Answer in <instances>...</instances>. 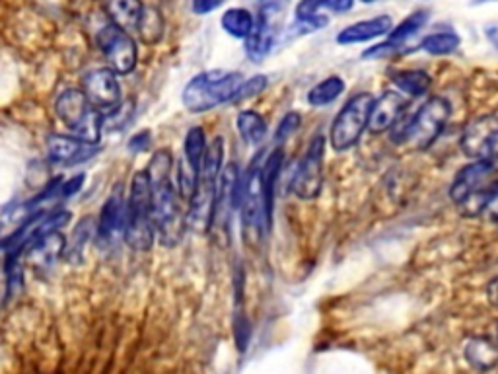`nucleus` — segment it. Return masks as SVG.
<instances>
[{"instance_id": "f257e3e1", "label": "nucleus", "mask_w": 498, "mask_h": 374, "mask_svg": "<svg viewBox=\"0 0 498 374\" xmlns=\"http://www.w3.org/2000/svg\"><path fill=\"white\" fill-rule=\"evenodd\" d=\"M152 182V213L156 236L166 248H173L183 240L189 230L187 205L180 193L178 183H173V156L170 151H156L146 166Z\"/></svg>"}, {"instance_id": "f03ea898", "label": "nucleus", "mask_w": 498, "mask_h": 374, "mask_svg": "<svg viewBox=\"0 0 498 374\" xmlns=\"http://www.w3.org/2000/svg\"><path fill=\"white\" fill-rule=\"evenodd\" d=\"M223 170H224V139L216 137L209 145L207 154H204L197 190L187 205L189 230H193V233L197 234L211 233L218 180H221Z\"/></svg>"}, {"instance_id": "7ed1b4c3", "label": "nucleus", "mask_w": 498, "mask_h": 374, "mask_svg": "<svg viewBox=\"0 0 498 374\" xmlns=\"http://www.w3.org/2000/svg\"><path fill=\"white\" fill-rule=\"evenodd\" d=\"M265 152L255 154L254 162L249 164L242 180V205H240V224L242 238L247 248L259 250L265 233H269L271 223L267 217L265 190H263V166H265Z\"/></svg>"}, {"instance_id": "20e7f679", "label": "nucleus", "mask_w": 498, "mask_h": 374, "mask_svg": "<svg viewBox=\"0 0 498 374\" xmlns=\"http://www.w3.org/2000/svg\"><path fill=\"white\" fill-rule=\"evenodd\" d=\"M450 118L451 106L446 98H429L411 118H405V113L401 115L399 121L391 129V139L398 145L407 142L415 151H427L442 135Z\"/></svg>"}, {"instance_id": "39448f33", "label": "nucleus", "mask_w": 498, "mask_h": 374, "mask_svg": "<svg viewBox=\"0 0 498 374\" xmlns=\"http://www.w3.org/2000/svg\"><path fill=\"white\" fill-rule=\"evenodd\" d=\"M123 240L137 252H149L156 240L152 213V182L149 170H139L130 180Z\"/></svg>"}, {"instance_id": "423d86ee", "label": "nucleus", "mask_w": 498, "mask_h": 374, "mask_svg": "<svg viewBox=\"0 0 498 374\" xmlns=\"http://www.w3.org/2000/svg\"><path fill=\"white\" fill-rule=\"evenodd\" d=\"M244 84L242 73L233 70H204L187 82L182 94V104L189 113H204L218 106L236 99L240 86Z\"/></svg>"}, {"instance_id": "0eeeda50", "label": "nucleus", "mask_w": 498, "mask_h": 374, "mask_svg": "<svg viewBox=\"0 0 498 374\" xmlns=\"http://www.w3.org/2000/svg\"><path fill=\"white\" fill-rule=\"evenodd\" d=\"M376 98L368 92L355 94L343 109L335 115L329 131V145L337 152H347L355 149L366 129L370 123V113L374 108Z\"/></svg>"}, {"instance_id": "6e6552de", "label": "nucleus", "mask_w": 498, "mask_h": 374, "mask_svg": "<svg viewBox=\"0 0 498 374\" xmlns=\"http://www.w3.org/2000/svg\"><path fill=\"white\" fill-rule=\"evenodd\" d=\"M55 113L72 135L92 142H99L101 131H104V129H101V118H104V113H99L92 106L84 90L77 88L63 90L55 99Z\"/></svg>"}, {"instance_id": "1a4fd4ad", "label": "nucleus", "mask_w": 498, "mask_h": 374, "mask_svg": "<svg viewBox=\"0 0 498 374\" xmlns=\"http://www.w3.org/2000/svg\"><path fill=\"white\" fill-rule=\"evenodd\" d=\"M98 47L117 75H130L139 63V47L130 32L109 22L96 36Z\"/></svg>"}, {"instance_id": "9d476101", "label": "nucleus", "mask_w": 498, "mask_h": 374, "mask_svg": "<svg viewBox=\"0 0 498 374\" xmlns=\"http://www.w3.org/2000/svg\"><path fill=\"white\" fill-rule=\"evenodd\" d=\"M326 137H314L310 145H307L302 161L292 178V192L300 199H316L324 187V161H326Z\"/></svg>"}, {"instance_id": "9b49d317", "label": "nucleus", "mask_w": 498, "mask_h": 374, "mask_svg": "<svg viewBox=\"0 0 498 374\" xmlns=\"http://www.w3.org/2000/svg\"><path fill=\"white\" fill-rule=\"evenodd\" d=\"M242 176L236 162H230L224 166L221 180H218L216 192V205L211 230H218V236H230L232 219L242 205Z\"/></svg>"}, {"instance_id": "f8f14e48", "label": "nucleus", "mask_w": 498, "mask_h": 374, "mask_svg": "<svg viewBox=\"0 0 498 374\" xmlns=\"http://www.w3.org/2000/svg\"><path fill=\"white\" fill-rule=\"evenodd\" d=\"M460 147L472 161L498 162V119L491 115L473 119L463 129Z\"/></svg>"}, {"instance_id": "ddd939ff", "label": "nucleus", "mask_w": 498, "mask_h": 374, "mask_svg": "<svg viewBox=\"0 0 498 374\" xmlns=\"http://www.w3.org/2000/svg\"><path fill=\"white\" fill-rule=\"evenodd\" d=\"M92 106L99 113H109L123 102L121 84L111 67L96 68L84 77V88Z\"/></svg>"}, {"instance_id": "4468645a", "label": "nucleus", "mask_w": 498, "mask_h": 374, "mask_svg": "<svg viewBox=\"0 0 498 374\" xmlns=\"http://www.w3.org/2000/svg\"><path fill=\"white\" fill-rule=\"evenodd\" d=\"M46 145H47L49 161L53 164H61V166H77V164L88 162L101 151L98 142L80 139L77 135H58V133L49 135Z\"/></svg>"}, {"instance_id": "2eb2a0df", "label": "nucleus", "mask_w": 498, "mask_h": 374, "mask_svg": "<svg viewBox=\"0 0 498 374\" xmlns=\"http://www.w3.org/2000/svg\"><path fill=\"white\" fill-rule=\"evenodd\" d=\"M125 217H127V199L121 190H115L99 211L96 223V238L104 246H111L117 238L125 236Z\"/></svg>"}, {"instance_id": "dca6fc26", "label": "nucleus", "mask_w": 498, "mask_h": 374, "mask_svg": "<svg viewBox=\"0 0 498 374\" xmlns=\"http://www.w3.org/2000/svg\"><path fill=\"white\" fill-rule=\"evenodd\" d=\"M494 168L496 162L491 161H473L472 164L463 166L450 185V199L456 205H462L463 201L482 190V185L491 178Z\"/></svg>"}, {"instance_id": "f3484780", "label": "nucleus", "mask_w": 498, "mask_h": 374, "mask_svg": "<svg viewBox=\"0 0 498 374\" xmlns=\"http://www.w3.org/2000/svg\"><path fill=\"white\" fill-rule=\"evenodd\" d=\"M429 22V12L419 10L413 12L411 16H407L399 26H395L393 30L388 34L384 43H378L372 49L364 51V59H378V57H386L395 51H399L409 39H413L424 26Z\"/></svg>"}, {"instance_id": "a211bd4d", "label": "nucleus", "mask_w": 498, "mask_h": 374, "mask_svg": "<svg viewBox=\"0 0 498 374\" xmlns=\"http://www.w3.org/2000/svg\"><path fill=\"white\" fill-rule=\"evenodd\" d=\"M67 252V238L61 230H53L49 234H43L22 252L24 260L36 271H49Z\"/></svg>"}, {"instance_id": "6ab92c4d", "label": "nucleus", "mask_w": 498, "mask_h": 374, "mask_svg": "<svg viewBox=\"0 0 498 374\" xmlns=\"http://www.w3.org/2000/svg\"><path fill=\"white\" fill-rule=\"evenodd\" d=\"M407 109V98L399 90H388L379 98H376L368 131L374 135H382L386 131H391L393 125L399 121L401 115Z\"/></svg>"}, {"instance_id": "aec40b11", "label": "nucleus", "mask_w": 498, "mask_h": 374, "mask_svg": "<svg viewBox=\"0 0 498 374\" xmlns=\"http://www.w3.org/2000/svg\"><path fill=\"white\" fill-rule=\"evenodd\" d=\"M391 30H393L391 16L382 14V16L347 26L345 30L337 34V43H339V46H357V43H366L378 37H384Z\"/></svg>"}, {"instance_id": "412c9836", "label": "nucleus", "mask_w": 498, "mask_h": 374, "mask_svg": "<svg viewBox=\"0 0 498 374\" xmlns=\"http://www.w3.org/2000/svg\"><path fill=\"white\" fill-rule=\"evenodd\" d=\"M465 361L477 370H489L498 365V343L489 338H473L467 341Z\"/></svg>"}, {"instance_id": "4be33fe9", "label": "nucleus", "mask_w": 498, "mask_h": 374, "mask_svg": "<svg viewBox=\"0 0 498 374\" xmlns=\"http://www.w3.org/2000/svg\"><path fill=\"white\" fill-rule=\"evenodd\" d=\"M142 10L144 6L140 5V0H108V14L111 22L130 34H137L139 30Z\"/></svg>"}, {"instance_id": "5701e85b", "label": "nucleus", "mask_w": 498, "mask_h": 374, "mask_svg": "<svg viewBox=\"0 0 498 374\" xmlns=\"http://www.w3.org/2000/svg\"><path fill=\"white\" fill-rule=\"evenodd\" d=\"M391 82L395 84V88L403 92L405 96L420 98L429 92L432 78L429 73H424V70L411 68V70H398V73H393Z\"/></svg>"}, {"instance_id": "b1692460", "label": "nucleus", "mask_w": 498, "mask_h": 374, "mask_svg": "<svg viewBox=\"0 0 498 374\" xmlns=\"http://www.w3.org/2000/svg\"><path fill=\"white\" fill-rule=\"evenodd\" d=\"M221 26L230 37L245 41L249 36L254 34L255 18H254V14L245 8H230L223 14Z\"/></svg>"}, {"instance_id": "393cba45", "label": "nucleus", "mask_w": 498, "mask_h": 374, "mask_svg": "<svg viewBox=\"0 0 498 374\" xmlns=\"http://www.w3.org/2000/svg\"><path fill=\"white\" fill-rule=\"evenodd\" d=\"M236 127L240 137L247 142V145H261L263 139L267 135V121L261 113L254 109H245L238 115Z\"/></svg>"}, {"instance_id": "a878e982", "label": "nucleus", "mask_w": 498, "mask_h": 374, "mask_svg": "<svg viewBox=\"0 0 498 374\" xmlns=\"http://www.w3.org/2000/svg\"><path fill=\"white\" fill-rule=\"evenodd\" d=\"M324 6H327V0H300L296 6V22L304 32H317L329 24V18L319 14Z\"/></svg>"}, {"instance_id": "bb28decb", "label": "nucleus", "mask_w": 498, "mask_h": 374, "mask_svg": "<svg viewBox=\"0 0 498 374\" xmlns=\"http://www.w3.org/2000/svg\"><path fill=\"white\" fill-rule=\"evenodd\" d=\"M345 88H347V84L341 77H329L326 80L317 82L314 88L307 92V104L314 106V108L331 106L335 99L341 98Z\"/></svg>"}, {"instance_id": "cd10ccee", "label": "nucleus", "mask_w": 498, "mask_h": 374, "mask_svg": "<svg viewBox=\"0 0 498 374\" xmlns=\"http://www.w3.org/2000/svg\"><path fill=\"white\" fill-rule=\"evenodd\" d=\"M137 34L146 46H156V43L164 36L162 12H160L156 6H144Z\"/></svg>"}, {"instance_id": "c85d7f7f", "label": "nucleus", "mask_w": 498, "mask_h": 374, "mask_svg": "<svg viewBox=\"0 0 498 374\" xmlns=\"http://www.w3.org/2000/svg\"><path fill=\"white\" fill-rule=\"evenodd\" d=\"M92 234H96V226L92 223L90 217H86L80 221V224L75 228V233H72L70 240H67V252L65 257L72 264L77 265L82 262V254H84V246L88 244V240L92 238Z\"/></svg>"}, {"instance_id": "c756f323", "label": "nucleus", "mask_w": 498, "mask_h": 374, "mask_svg": "<svg viewBox=\"0 0 498 374\" xmlns=\"http://www.w3.org/2000/svg\"><path fill=\"white\" fill-rule=\"evenodd\" d=\"M462 46V39L458 34L453 32H438V34H431L420 41V49L429 55H451L456 53L458 47Z\"/></svg>"}, {"instance_id": "7c9ffc66", "label": "nucleus", "mask_w": 498, "mask_h": 374, "mask_svg": "<svg viewBox=\"0 0 498 374\" xmlns=\"http://www.w3.org/2000/svg\"><path fill=\"white\" fill-rule=\"evenodd\" d=\"M135 115V102L133 99H127V102H121L113 111L104 113L101 118V129L104 131H119V129H125L130 119Z\"/></svg>"}, {"instance_id": "2f4dec72", "label": "nucleus", "mask_w": 498, "mask_h": 374, "mask_svg": "<svg viewBox=\"0 0 498 374\" xmlns=\"http://www.w3.org/2000/svg\"><path fill=\"white\" fill-rule=\"evenodd\" d=\"M300 123H302L300 113H296V111L286 113L285 118L281 119V123H278V127H276V133H275L276 145H283L286 139H290L292 135H295L300 129Z\"/></svg>"}, {"instance_id": "473e14b6", "label": "nucleus", "mask_w": 498, "mask_h": 374, "mask_svg": "<svg viewBox=\"0 0 498 374\" xmlns=\"http://www.w3.org/2000/svg\"><path fill=\"white\" fill-rule=\"evenodd\" d=\"M267 77L263 75H257V77H252L249 80H244V84L240 86V90L236 94V99H233V104L238 102H244V99H249V98H255L259 94H263V90L267 88Z\"/></svg>"}, {"instance_id": "72a5a7b5", "label": "nucleus", "mask_w": 498, "mask_h": 374, "mask_svg": "<svg viewBox=\"0 0 498 374\" xmlns=\"http://www.w3.org/2000/svg\"><path fill=\"white\" fill-rule=\"evenodd\" d=\"M233 338H236L238 349L245 351L249 338H252V326L242 312H236V318H233Z\"/></svg>"}, {"instance_id": "f704fd0d", "label": "nucleus", "mask_w": 498, "mask_h": 374, "mask_svg": "<svg viewBox=\"0 0 498 374\" xmlns=\"http://www.w3.org/2000/svg\"><path fill=\"white\" fill-rule=\"evenodd\" d=\"M226 0H192V10L197 16H207V14L221 8Z\"/></svg>"}, {"instance_id": "c9c22d12", "label": "nucleus", "mask_w": 498, "mask_h": 374, "mask_svg": "<svg viewBox=\"0 0 498 374\" xmlns=\"http://www.w3.org/2000/svg\"><path fill=\"white\" fill-rule=\"evenodd\" d=\"M149 142H150V133L142 131V133L135 135L133 139L129 140V149L133 152H140V151H144L146 147H149Z\"/></svg>"}, {"instance_id": "e433bc0d", "label": "nucleus", "mask_w": 498, "mask_h": 374, "mask_svg": "<svg viewBox=\"0 0 498 374\" xmlns=\"http://www.w3.org/2000/svg\"><path fill=\"white\" fill-rule=\"evenodd\" d=\"M353 5H355V0H327V8L337 14L348 12L350 8H353Z\"/></svg>"}, {"instance_id": "4c0bfd02", "label": "nucleus", "mask_w": 498, "mask_h": 374, "mask_svg": "<svg viewBox=\"0 0 498 374\" xmlns=\"http://www.w3.org/2000/svg\"><path fill=\"white\" fill-rule=\"evenodd\" d=\"M487 298H489V302H491L493 306L498 308V277L489 283V286H487Z\"/></svg>"}, {"instance_id": "58836bf2", "label": "nucleus", "mask_w": 498, "mask_h": 374, "mask_svg": "<svg viewBox=\"0 0 498 374\" xmlns=\"http://www.w3.org/2000/svg\"><path fill=\"white\" fill-rule=\"evenodd\" d=\"M360 3H364V5H374V3H378V0H360Z\"/></svg>"}, {"instance_id": "ea45409f", "label": "nucleus", "mask_w": 498, "mask_h": 374, "mask_svg": "<svg viewBox=\"0 0 498 374\" xmlns=\"http://www.w3.org/2000/svg\"><path fill=\"white\" fill-rule=\"evenodd\" d=\"M496 336H498V324H496Z\"/></svg>"}]
</instances>
